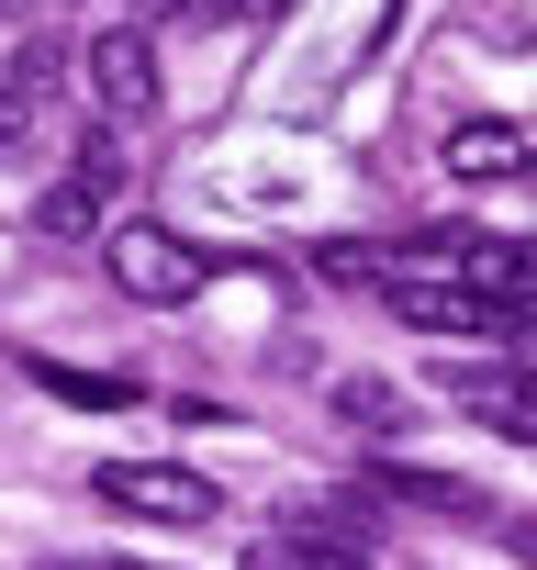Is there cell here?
Masks as SVG:
<instances>
[{
	"mask_svg": "<svg viewBox=\"0 0 537 570\" xmlns=\"http://www.w3.org/2000/svg\"><path fill=\"white\" fill-rule=\"evenodd\" d=\"M113 292H135V303H191L202 279H213V257L202 246H179L168 224H113Z\"/></svg>",
	"mask_w": 537,
	"mask_h": 570,
	"instance_id": "obj_1",
	"label": "cell"
},
{
	"mask_svg": "<svg viewBox=\"0 0 537 570\" xmlns=\"http://www.w3.org/2000/svg\"><path fill=\"white\" fill-rule=\"evenodd\" d=\"M101 503L113 514H146V525H213L224 514V492L202 470H168V459H113L101 470Z\"/></svg>",
	"mask_w": 537,
	"mask_h": 570,
	"instance_id": "obj_2",
	"label": "cell"
},
{
	"mask_svg": "<svg viewBox=\"0 0 537 570\" xmlns=\"http://www.w3.org/2000/svg\"><path fill=\"white\" fill-rule=\"evenodd\" d=\"M448 246V279L492 314H537V235H437Z\"/></svg>",
	"mask_w": 537,
	"mask_h": 570,
	"instance_id": "obj_3",
	"label": "cell"
},
{
	"mask_svg": "<svg viewBox=\"0 0 537 570\" xmlns=\"http://www.w3.org/2000/svg\"><path fill=\"white\" fill-rule=\"evenodd\" d=\"M90 101H101L113 124H146V112H157V46H146V23L90 35Z\"/></svg>",
	"mask_w": 537,
	"mask_h": 570,
	"instance_id": "obj_4",
	"label": "cell"
},
{
	"mask_svg": "<svg viewBox=\"0 0 537 570\" xmlns=\"http://www.w3.org/2000/svg\"><path fill=\"white\" fill-rule=\"evenodd\" d=\"M470 425H492V436H515V448H537V370H459V392H448Z\"/></svg>",
	"mask_w": 537,
	"mask_h": 570,
	"instance_id": "obj_5",
	"label": "cell"
},
{
	"mask_svg": "<svg viewBox=\"0 0 537 570\" xmlns=\"http://www.w3.org/2000/svg\"><path fill=\"white\" fill-rule=\"evenodd\" d=\"M113 179H124V168H113V146H90V157H79V168L35 202V224H46V235H90V224L113 213Z\"/></svg>",
	"mask_w": 537,
	"mask_h": 570,
	"instance_id": "obj_6",
	"label": "cell"
},
{
	"mask_svg": "<svg viewBox=\"0 0 537 570\" xmlns=\"http://www.w3.org/2000/svg\"><path fill=\"white\" fill-rule=\"evenodd\" d=\"M515 168H526V124H492V112L448 124V179H515Z\"/></svg>",
	"mask_w": 537,
	"mask_h": 570,
	"instance_id": "obj_7",
	"label": "cell"
},
{
	"mask_svg": "<svg viewBox=\"0 0 537 570\" xmlns=\"http://www.w3.org/2000/svg\"><path fill=\"white\" fill-rule=\"evenodd\" d=\"M246 570H370L359 537H325V525H292V537H257Z\"/></svg>",
	"mask_w": 537,
	"mask_h": 570,
	"instance_id": "obj_8",
	"label": "cell"
},
{
	"mask_svg": "<svg viewBox=\"0 0 537 570\" xmlns=\"http://www.w3.org/2000/svg\"><path fill=\"white\" fill-rule=\"evenodd\" d=\"M392 503H426V514H481V492L470 481H448V470H370Z\"/></svg>",
	"mask_w": 537,
	"mask_h": 570,
	"instance_id": "obj_9",
	"label": "cell"
},
{
	"mask_svg": "<svg viewBox=\"0 0 537 570\" xmlns=\"http://www.w3.org/2000/svg\"><path fill=\"white\" fill-rule=\"evenodd\" d=\"M35 381H46L57 403H90V414H113V403H135V381H113V370H68V358H35Z\"/></svg>",
	"mask_w": 537,
	"mask_h": 570,
	"instance_id": "obj_10",
	"label": "cell"
},
{
	"mask_svg": "<svg viewBox=\"0 0 537 570\" xmlns=\"http://www.w3.org/2000/svg\"><path fill=\"white\" fill-rule=\"evenodd\" d=\"M336 414L370 425V436H392V425H403V392H381V381H336Z\"/></svg>",
	"mask_w": 537,
	"mask_h": 570,
	"instance_id": "obj_11",
	"label": "cell"
},
{
	"mask_svg": "<svg viewBox=\"0 0 537 570\" xmlns=\"http://www.w3.org/2000/svg\"><path fill=\"white\" fill-rule=\"evenodd\" d=\"M202 12H213V23H268L281 0H202Z\"/></svg>",
	"mask_w": 537,
	"mask_h": 570,
	"instance_id": "obj_12",
	"label": "cell"
},
{
	"mask_svg": "<svg viewBox=\"0 0 537 570\" xmlns=\"http://www.w3.org/2000/svg\"><path fill=\"white\" fill-rule=\"evenodd\" d=\"M135 12H146V23H168V12H202V0H135Z\"/></svg>",
	"mask_w": 537,
	"mask_h": 570,
	"instance_id": "obj_13",
	"label": "cell"
},
{
	"mask_svg": "<svg viewBox=\"0 0 537 570\" xmlns=\"http://www.w3.org/2000/svg\"><path fill=\"white\" fill-rule=\"evenodd\" d=\"M515 347H526V370H537V314H526V336H515Z\"/></svg>",
	"mask_w": 537,
	"mask_h": 570,
	"instance_id": "obj_14",
	"label": "cell"
},
{
	"mask_svg": "<svg viewBox=\"0 0 537 570\" xmlns=\"http://www.w3.org/2000/svg\"><path fill=\"white\" fill-rule=\"evenodd\" d=\"M113 570H146V559H113Z\"/></svg>",
	"mask_w": 537,
	"mask_h": 570,
	"instance_id": "obj_15",
	"label": "cell"
}]
</instances>
